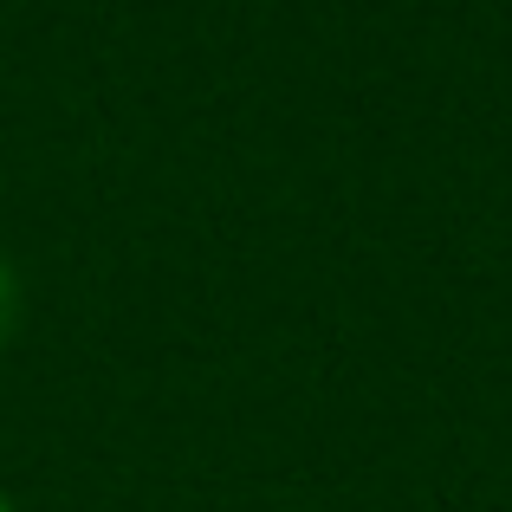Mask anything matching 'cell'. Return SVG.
<instances>
[{
  "mask_svg": "<svg viewBox=\"0 0 512 512\" xmlns=\"http://www.w3.org/2000/svg\"><path fill=\"white\" fill-rule=\"evenodd\" d=\"M13 325H20V273L0 260V344L13 338Z\"/></svg>",
  "mask_w": 512,
  "mask_h": 512,
  "instance_id": "obj_1",
  "label": "cell"
},
{
  "mask_svg": "<svg viewBox=\"0 0 512 512\" xmlns=\"http://www.w3.org/2000/svg\"><path fill=\"white\" fill-rule=\"evenodd\" d=\"M0 512H13V506H7V493H0Z\"/></svg>",
  "mask_w": 512,
  "mask_h": 512,
  "instance_id": "obj_2",
  "label": "cell"
}]
</instances>
